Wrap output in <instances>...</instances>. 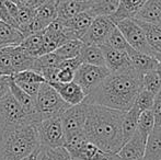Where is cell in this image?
<instances>
[{
  "label": "cell",
  "mask_w": 161,
  "mask_h": 160,
  "mask_svg": "<svg viewBox=\"0 0 161 160\" xmlns=\"http://www.w3.org/2000/svg\"><path fill=\"white\" fill-rule=\"evenodd\" d=\"M142 74L133 67L111 73L99 86L86 97L83 102L99 104L119 111H127L134 104L142 89Z\"/></svg>",
  "instance_id": "1"
},
{
  "label": "cell",
  "mask_w": 161,
  "mask_h": 160,
  "mask_svg": "<svg viewBox=\"0 0 161 160\" xmlns=\"http://www.w3.org/2000/svg\"><path fill=\"white\" fill-rule=\"evenodd\" d=\"M88 104V103H87ZM123 111L99 104H88L83 133L87 139L102 152L114 155L123 146Z\"/></svg>",
  "instance_id": "2"
},
{
  "label": "cell",
  "mask_w": 161,
  "mask_h": 160,
  "mask_svg": "<svg viewBox=\"0 0 161 160\" xmlns=\"http://www.w3.org/2000/svg\"><path fill=\"white\" fill-rule=\"evenodd\" d=\"M37 123L1 130L0 160H21L40 147Z\"/></svg>",
  "instance_id": "3"
},
{
  "label": "cell",
  "mask_w": 161,
  "mask_h": 160,
  "mask_svg": "<svg viewBox=\"0 0 161 160\" xmlns=\"http://www.w3.org/2000/svg\"><path fill=\"white\" fill-rule=\"evenodd\" d=\"M36 113L40 121L45 119L60 116L70 107L62 99L55 89L48 82L41 83L35 97Z\"/></svg>",
  "instance_id": "4"
},
{
  "label": "cell",
  "mask_w": 161,
  "mask_h": 160,
  "mask_svg": "<svg viewBox=\"0 0 161 160\" xmlns=\"http://www.w3.org/2000/svg\"><path fill=\"white\" fill-rule=\"evenodd\" d=\"M40 119L36 115H30L23 110L13 96L8 93L0 99V128L1 130L18 127L31 123H38Z\"/></svg>",
  "instance_id": "5"
},
{
  "label": "cell",
  "mask_w": 161,
  "mask_h": 160,
  "mask_svg": "<svg viewBox=\"0 0 161 160\" xmlns=\"http://www.w3.org/2000/svg\"><path fill=\"white\" fill-rule=\"evenodd\" d=\"M36 127H37L40 145L42 147L58 148L65 146L66 137L60 116L40 121Z\"/></svg>",
  "instance_id": "6"
},
{
  "label": "cell",
  "mask_w": 161,
  "mask_h": 160,
  "mask_svg": "<svg viewBox=\"0 0 161 160\" xmlns=\"http://www.w3.org/2000/svg\"><path fill=\"white\" fill-rule=\"evenodd\" d=\"M110 74V70L106 68V66H96L82 63L75 71L74 81L80 86L86 96H88Z\"/></svg>",
  "instance_id": "7"
},
{
  "label": "cell",
  "mask_w": 161,
  "mask_h": 160,
  "mask_svg": "<svg viewBox=\"0 0 161 160\" xmlns=\"http://www.w3.org/2000/svg\"><path fill=\"white\" fill-rule=\"evenodd\" d=\"M115 25L117 26L121 33L124 35L125 40L127 41L129 46L133 47L134 49L142 53L148 54L153 57H156L155 53L151 49V47L148 45L145 36V33L140 25L134 19H124L121 21L116 22ZM157 58V57H156ZM158 59V58H157Z\"/></svg>",
  "instance_id": "8"
},
{
  "label": "cell",
  "mask_w": 161,
  "mask_h": 160,
  "mask_svg": "<svg viewBox=\"0 0 161 160\" xmlns=\"http://www.w3.org/2000/svg\"><path fill=\"white\" fill-rule=\"evenodd\" d=\"M115 28V23L112 21L110 17L106 15H97L91 22L89 29L85 35L82 36V41L85 44H94L102 45L108 39L110 33Z\"/></svg>",
  "instance_id": "9"
},
{
  "label": "cell",
  "mask_w": 161,
  "mask_h": 160,
  "mask_svg": "<svg viewBox=\"0 0 161 160\" xmlns=\"http://www.w3.org/2000/svg\"><path fill=\"white\" fill-rule=\"evenodd\" d=\"M88 104L81 102L76 105H70L64 113L60 115L65 137L75 133L82 132L87 119Z\"/></svg>",
  "instance_id": "10"
},
{
  "label": "cell",
  "mask_w": 161,
  "mask_h": 160,
  "mask_svg": "<svg viewBox=\"0 0 161 160\" xmlns=\"http://www.w3.org/2000/svg\"><path fill=\"white\" fill-rule=\"evenodd\" d=\"M146 141L138 132L123 144L119 150L114 155H110L111 160H142L146 147Z\"/></svg>",
  "instance_id": "11"
},
{
  "label": "cell",
  "mask_w": 161,
  "mask_h": 160,
  "mask_svg": "<svg viewBox=\"0 0 161 160\" xmlns=\"http://www.w3.org/2000/svg\"><path fill=\"white\" fill-rule=\"evenodd\" d=\"M94 15L88 9L86 11L78 13L71 19L63 20L65 26V34L68 40H81L87 30L89 29L91 22L93 21Z\"/></svg>",
  "instance_id": "12"
},
{
  "label": "cell",
  "mask_w": 161,
  "mask_h": 160,
  "mask_svg": "<svg viewBox=\"0 0 161 160\" xmlns=\"http://www.w3.org/2000/svg\"><path fill=\"white\" fill-rule=\"evenodd\" d=\"M48 83L57 91V93L62 97L63 100L69 105L79 104V103L83 102L87 97L80 86L75 81H70V82L51 81Z\"/></svg>",
  "instance_id": "13"
},
{
  "label": "cell",
  "mask_w": 161,
  "mask_h": 160,
  "mask_svg": "<svg viewBox=\"0 0 161 160\" xmlns=\"http://www.w3.org/2000/svg\"><path fill=\"white\" fill-rule=\"evenodd\" d=\"M100 46L103 52L105 66L110 70V73H115V71L123 70V69L130 67V62H129L128 54L126 51L113 48L104 44Z\"/></svg>",
  "instance_id": "14"
},
{
  "label": "cell",
  "mask_w": 161,
  "mask_h": 160,
  "mask_svg": "<svg viewBox=\"0 0 161 160\" xmlns=\"http://www.w3.org/2000/svg\"><path fill=\"white\" fill-rule=\"evenodd\" d=\"M126 52L128 54L130 66L140 74L156 70L158 65H159V59H157V58L151 55H148V54L136 51L130 46L126 49Z\"/></svg>",
  "instance_id": "15"
},
{
  "label": "cell",
  "mask_w": 161,
  "mask_h": 160,
  "mask_svg": "<svg viewBox=\"0 0 161 160\" xmlns=\"http://www.w3.org/2000/svg\"><path fill=\"white\" fill-rule=\"evenodd\" d=\"M11 56L13 74L19 73L26 69H32L35 57L29 55L20 45H10L8 46Z\"/></svg>",
  "instance_id": "16"
},
{
  "label": "cell",
  "mask_w": 161,
  "mask_h": 160,
  "mask_svg": "<svg viewBox=\"0 0 161 160\" xmlns=\"http://www.w3.org/2000/svg\"><path fill=\"white\" fill-rule=\"evenodd\" d=\"M147 0H119L116 11L111 15L114 23L124 19H133Z\"/></svg>",
  "instance_id": "17"
},
{
  "label": "cell",
  "mask_w": 161,
  "mask_h": 160,
  "mask_svg": "<svg viewBox=\"0 0 161 160\" xmlns=\"http://www.w3.org/2000/svg\"><path fill=\"white\" fill-rule=\"evenodd\" d=\"M138 24L140 25V28L142 29L146 36L147 43L151 47V49L155 53L156 57L160 60L161 56V26L156 25V24L147 23V22L142 21H137L135 20Z\"/></svg>",
  "instance_id": "18"
},
{
  "label": "cell",
  "mask_w": 161,
  "mask_h": 160,
  "mask_svg": "<svg viewBox=\"0 0 161 160\" xmlns=\"http://www.w3.org/2000/svg\"><path fill=\"white\" fill-rule=\"evenodd\" d=\"M133 19L161 26V10L153 0H147Z\"/></svg>",
  "instance_id": "19"
},
{
  "label": "cell",
  "mask_w": 161,
  "mask_h": 160,
  "mask_svg": "<svg viewBox=\"0 0 161 160\" xmlns=\"http://www.w3.org/2000/svg\"><path fill=\"white\" fill-rule=\"evenodd\" d=\"M161 159V127L155 126L149 136L147 137L145 154L142 160Z\"/></svg>",
  "instance_id": "20"
},
{
  "label": "cell",
  "mask_w": 161,
  "mask_h": 160,
  "mask_svg": "<svg viewBox=\"0 0 161 160\" xmlns=\"http://www.w3.org/2000/svg\"><path fill=\"white\" fill-rule=\"evenodd\" d=\"M140 113L142 112L135 105H133L130 109L124 112L123 119H122V137H123V144H125L133 136L134 133L136 132L138 119H139Z\"/></svg>",
  "instance_id": "21"
},
{
  "label": "cell",
  "mask_w": 161,
  "mask_h": 160,
  "mask_svg": "<svg viewBox=\"0 0 161 160\" xmlns=\"http://www.w3.org/2000/svg\"><path fill=\"white\" fill-rule=\"evenodd\" d=\"M79 57H80L81 62L85 63V64L96 65V66H105L103 52H102L100 45L85 44L83 43Z\"/></svg>",
  "instance_id": "22"
},
{
  "label": "cell",
  "mask_w": 161,
  "mask_h": 160,
  "mask_svg": "<svg viewBox=\"0 0 161 160\" xmlns=\"http://www.w3.org/2000/svg\"><path fill=\"white\" fill-rule=\"evenodd\" d=\"M89 9L87 4L80 3L75 0H57V18L60 20H68L78 13Z\"/></svg>",
  "instance_id": "23"
},
{
  "label": "cell",
  "mask_w": 161,
  "mask_h": 160,
  "mask_svg": "<svg viewBox=\"0 0 161 160\" xmlns=\"http://www.w3.org/2000/svg\"><path fill=\"white\" fill-rule=\"evenodd\" d=\"M71 159L78 160H111L110 155L102 152L99 147L93 145L90 141L83 144L74 155H71Z\"/></svg>",
  "instance_id": "24"
},
{
  "label": "cell",
  "mask_w": 161,
  "mask_h": 160,
  "mask_svg": "<svg viewBox=\"0 0 161 160\" xmlns=\"http://www.w3.org/2000/svg\"><path fill=\"white\" fill-rule=\"evenodd\" d=\"M10 92L13 96V98L19 102V104L23 108V110L30 115H37L36 113V107H35V99L32 98L31 96H29L25 91L21 89L17 83L11 80L10 83Z\"/></svg>",
  "instance_id": "25"
},
{
  "label": "cell",
  "mask_w": 161,
  "mask_h": 160,
  "mask_svg": "<svg viewBox=\"0 0 161 160\" xmlns=\"http://www.w3.org/2000/svg\"><path fill=\"white\" fill-rule=\"evenodd\" d=\"M23 39V34L17 28L2 21L0 22V47L19 45Z\"/></svg>",
  "instance_id": "26"
},
{
  "label": "cell",
  "mask_w": 161,
  "mask_h": 160,
  "mask_svg": "<svg viewBox=\"0 0 161 160\" xmlns=\"http://www.w3.org/2000/svg\"><path fill=\"white\" fill-rule=\"evenodd\" d=\"M20 46L33 57H38L43 55V31L36 32L29 36L24 37L20 43Z\"/></svg>",
  "instance_id": "27"
},
{
  "label": "cell",
  "mask_w": 161,
  "mask_h": 160,
  "mask_svg": "<svg viewBox=\"0 0 161 160\" xmlns=\"http://www.w3.org/2000/svg\"><path fill=\"white\" fill-rule=\"evenodd\" d=\"M119 0H93L89 10L94 17L97 15H106L111 17L116 11Z\"/></svg>",
  "instance_id": "28"
},
{
  "label": "cell",
  "mask_w": 161,
  "mask_h": 160,
  "mask_svg": "<svg viewBox=\"0 0 161 160\" xmlns=\"http://www.w3.org/2000/svg\"><path fill=\"white\" fill-rule=\"evenodd\" d=\"M82 46L83 42L81 40H68L54 52L62 59H69V58L78 57Z\"/></svg>",
  "instance_id": "29"
},
{
  "label": "cell",
  "mask_w": 161,
  "mask_h": 160,
  "mask_svg": "<svg viewBox=\"0 0 161 160\" xmlns=\"http://www.w3.org/2000/svg\"><path fill=\"white\" fill-rule=\"evenodd\" d=\"M153 127H155V119H153L151 110L142 111L139 114L136 132H138L145 139H147L151 130H153Z\"/></svg>",
  "instance_id": "30"
},
{
  "label": "cell",
  "mask_w": 161,
  "mask_h": 160,
  "mask_svg": "<svg viewBox=\"0 0 161 160\" xmlns=\"http://www.w3.org/2000/svg\"><path fill=\"white\" fill-rule=\"evenodd\" d=\"M38 160H71V157L65 147L45 148L41 146Z\"/></svg>",
  "instance_id": "31"
},
{
  "label": "cell",
  "mask_w": 161,
  "mask_h": 160,
  "mask_svg": "<svg viewBox=\"0 0 161 160\" xmlns=\"http://www.w3.org/2000/svg\"><path fill=\"white\" fill-rule=\"evenodd\" d=\"M142 89L147 91L153 92L156 94L161 89V78L157 70H151L148 73L142 74Z\"/></svg>",
  "instance_id": "32"
},
{
  "label": "cell",
  "mask_w": 161,
  "mask_h": 160,
  "mask_svg": "<svg viewBox=\"0 0 161 160\" xmlns=\"http://www.w3.org/2000/svg\"><path fill=\"white\" fill-rule=\"evenodd\" d=\"M12 79L14 82H31V83H43L46 82L45 78L38 71H35L33 69H26L19 73L13 74Z\"/></svg>",
  "instance_id": "33"
},
{
  "label": "cell",
  "mask_w": 161,
  "mask_h": 160,
  "mask_svg": "<svg viewBox=\"0 0 161 160\" xmlns=\"http://www.w3.org/2000/svg\"><path fill=\"white\" fill-rule=\"evenodd\" d=\"M155 96L153 92L147 91L145 89H140L139 92L136 96V99L134 101V104L140 112L146 111V110H151L153 104V100H155Z\"/></svg>",
  "instance_id": "34"
},
{
  "label": "cell",
  "mask_w": 161,
  "mask_h": 160,
  "mask_svg": "<svg viewBox=\"0 0 161 160\" xmlns=\"http://www.w3.org/2000/svg\"><path fill=\"white\" fill-rule=\"evenodd\" d=\"M104 45H108V46L113 47V48H116V49H122V51H126L129 47L127 41L125 40L124 35L117 29L116 25L112 30V32L110 33V35L108 36L105 42H104Z\"/></svg>",
  "instance_id": "35"
},
{
  "label": "cell",
  "mask_w": 161,
  "mask_h": 160,
  "mask_svg": "<svg viewBox=\"0 0 161 160\" xmlns=\"http://www.w3.org/2000/svg\"><path fill=\"white\" fill-rule=\"evenodd\" d=\"M35 12H36V9L29 8V7L22 6V4H18V14H17L18 30L20 31L22 28L28 25L33 20Z\"/></svg>",
  "instance_id": "36"
},
{
  "label": "cell",
  "mask_w": 161,
  "mask_h": 160,
  "mask_svg": "<svg viewBox=\"0 0 161 160\" xmlns=\"http://www.w3.org/2000/svg\"><path fill=\"white\" fill-rule=\"evenodd\" d=\"M0 67H1L3 75H13L12 63H11V56L9 53L8 46L0 47Z\"/></svg>",
  "instance_id": "37"
},
{
  "label": "cell",
  "mask_w": 161,
  "mask_h": 160,
  "mask_svg": "<svg viewBox=\"0 0 161 160\" xmlns=\"http://www.w3.org/2000/svg\"><path fill=\"white\" fill-rule=\"evenodd\" d=\"M151 112H153V119H155V126L161 127V89L155 96Z\"/></svg>",
  "instance_id": "38"
},
{
  "label": "cell",
  "mask_w": 161,
  "mask_h": 160,
  "mask_svg": "<svg viewBox=\"0 0 161 160\" xmlns=\"http://www.w3.org/2000/svg\"><path fill=\"white\" fill-rule=\"evenodd\" d=\"M75 78V70L69 67L58 66V71L56 75V80L58 82H70L74 81Z\"/></svg>",
  "instance_id": "39"
},
{
  "label": "cell",
  "mask_w": 161,
  "mask_h": 160,
  "mask_svg": "<svg viewBox=\"0 0 161 160\" xmlns=\"http://www.w3.org/2000/svg\"><path fill=\"white\" fill-rule=\"evenodd\" d=\"M23 91H25L29 96H31L32 98L35 99L36 94L40 89L41 83H31V82H15Z\"/></svg>",
  "instance_id": "40"
},
{
  "label": "cell",
  "mask_w": 161,
  "mask_h": 160,
  "mask_svg": "<svg viewBox=\"0 0 161 160\" xmlns=\"http://www.w3.org/2000/svg\"><path fill=\"white\" fill-rule=\"evenodd\" d=\"M11 80H12L11 76H8V75L0 76V99H2L8 93H10Z\"/></svg>",
  "instance_id": "41"
},
{
  "label": "cell",
  "mask_w": 161,
  "mask_h": 160,
  "mask_svg": "<svg viewBox=\"0 0 161 160\" xmlns=\"http://www.w3.org/2000/svg\"><path fill=\"white\" fill-rule=\"evenodd\" d=\"M0 21L4 22V23L9 24V25H12V26H14V28H17L14 21L11 19L10 14H9L4 0H0Z\"/></svg>",
  "instance_id": "42"
},
{
  "label": "cell",
  "mask_w": 161,
  "mask_h": 160,
  "mask_svg": "<svg viewBox=\"0 0 161 160\" xmlns=\"http://www.w3.org/2000/svg\"><path fill=\"white\" fill-rule=\"evenodd\" d=\"M13 2L18 4H22V6L29 7L32 9H37L40 6H42L45 1L47 0H12Z\"/></svg>",
  "instance_id": "43"
},
{
  "label": "cell",
  "mask_w": 161,
  "mask_h": 160,
  "mask_svg": "<svg viewBox=\"0 0 161 160\" xmlns=\"http://www.w3.org/2000/svg\"><path fill=\"white\" fill-rule=\"evenodd\" d=\"M40 152H41V146L36 148L35 150H33V152H31V154H29L28 156L22 158L21 160H38V158H40Z\"/></svg>",
  "instance_id": "44"
},
{
  "label": "cell",
  "mask_w": 161,
  "mask_h": 160,
  "mask_svg": "<svg viewBox=\"0 0 161 160\" xmlns=\"http://www.w3.org/2000/svg\"><path fill=\"white\" fill-rule=\"evenodd\" d=\"M75 1L80 2V3H83V4H87V6L90 8V6H91V3H92L93 0H75Z\"/></svg>",
  "instance_id": "45"
},
{
  "label": "cell",
  "mask_w": 161,
  "mask_h": 160,
  "mask_svg": "<svg viewBox=\"0 0 161 160\" xmlns=\"http://www.w3.org/2000/svg\"><path fill=\"white\" fill-rule=\"evenodd\" d=\"M156 70L158 71V74H159V76L161 78V62H159V65H158V67H157V69H156Z\"/></svg>",
  "instance_id": "46"
},
{
  "label": "cell",
  "mask_w": 161,
  "mask_h": 160,
  "mask_svg": "<svg viewBox=\"0 0 161 160\" xmlns=\"http://www.w3.org/2000/svg\"><path fill=\"white\" fill-rule=\"evenodd\" d=\"M153 2H155V3L159 7V9L161 10V0H153Z\"/></svg>",
  "instance_id": "47"
},
{
  "label": "cell",
  "mask_w": 161,
  "mask_h": 160,
  "mask_svg": "<svg viewBox=\"0 0 161 160\" xmlns=\"http://www.w3.org/2000/svg\"><path fill=\"white\" fill-rule=\"evenodd\" d=\"M3 75V73H2V69H1V67H0V76H2Z\"/></svg>",
  "instance_id": "48"
},
{
  "label": "cell",
  "mask_w": 161,
  "mask_h": 160,
  "mask_svg": "<svg viewBox=\"0 0 161 160\" xmlns=\"http://www.w3.org/2000/svg\"><path fill=\"white\" fill-rule=\"evenodd\" d=\"M0 135H1V128H0Z\"/></svg>",
  "instance_id": "49"
},
{
  "label": "cell",
  "mask_w": 161,
  "mask_h": 160,
  "mask_svg": "<svg viewBox=\"0 0 161 160\" xmlns=\"http://www.w3.org/2000/svg\"><path fill=\"white\" fill-rule=\"evenodd\" d=\"M71 160H78V159H71Z\"/></svg>",
  "instance_id": "50"
},
{
  "label": "cell",
  "mask_w": 161,
  "mask_h": 160,
  "mask_svg": "<svg viewBox=\"0 0 161 160\" xmlns=\"http://www.w3.org/2000/svg\"><path fill=\"white\" fill-rule=\"evenodd\" d=\"M160 62H161V56H160Z\"/></svg>",
  "instance_id": "51"
},
{
  "label": "cell",
  "mask_w": 161,
  "mask_h": 160,
  "mask_svg": "<svg viewBox=\"0 0 161 160\" xmlns=\"http://www.w3.org/2000/svg\"><path fill=\"white\" fill-rule=\"evenodd\" d=\"M11 1H12V0H11Z\"/></svg>",
  "instance_id": "52"
},
{
  "label": "cell",
  "mask_w": 161,
  "mask_h": 160,
  "mask_svg": "<svg viewBox=\"0 0 161 160\" xmlns=\"http://www.w3.org/2000/svg\"><path fill=\"white\" fill-rule=\"evenodd\" d=\"M0 22H1V21H0Z\"/></svg>",
  "instance_id": "53"
},
{
  "label": "cell",
  "mask_w": 161,
  "mask_h": 160,
  "mask_svg": "<svg viewBox=\"0 0 161 160\" xmlns=\"http://www.w3.org/2000/svg\"><path fill=\"white\" fill-rule=\"evenodd\" d=\"M160 160H161V159H160Z\"/></svg>",
  "instance_id": "54"
}]
</instances>
